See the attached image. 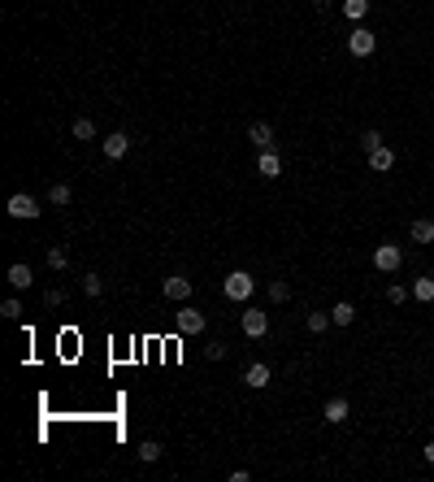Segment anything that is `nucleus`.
<instances>
[{
	"label": "nucleus",
	"mask_w": 434,
	"mask_h": 482,
	"mask_svg": "<svg viewBox=\"0 0 434 482\" xmlns=\"http://www.w3.org/2000/svg\"><path fill=\"white\" fill-rule=\"evenodd\" d=\"M387 300H391V304H404V300H408V287L391 283V287H387Z\"/></svg>",
	"instance_id": "cd10ccee"
},
{
	"label": "nucleus",
	"mask_w": 434,
	"mask_h": 482,
	"mask_svg": "<svg viewBox=\"0 0 434 482\" xmlns=\"http://www.w3.org/2000/svg\"><path fill=\"white\" fill-rule=\"evenodd\" d=\"M269 300H274V304H287V300H291V287L283 283V278H274V283H269Z\"/></svg>",
	"instance_id": "b1692460"
},
{
	"label": "nucleus",
	"mask_w": 434,
	"mask_h": 482,
	"mask_svg": "<svg viewBox=\"0 0 434 482\" xmlns=\"http://www.w3.org/2000/svg\"><path fill=\"white\" fill-rule=\"evenodd\" d=\"M70 200H74V191H70L65 183H53V187H48V205H57V209H65Z\"/></svg>",
	"instance_id": "f3484780"
},
{
	"label": "nucleus",
	"mask_w": 434,
	"mask_h": 482,
	"mask_svg": "<svg viewBox=\"0 0 434 482\" xmlns=\"http://www.w3.org/2000/svg\"><path fill=\"white\" fill-rule=\"evenodd\" d=\"M165 300L187 304V300H191V278H187V274H170V278H165Z\"/></svg>",
	"instance_id": "0eeeda50"
},
{
	"label": "nucleus",
	"mask_w": 434,
	"mask_h": 482,
	"mask_svg": "<svg viewBox=\"0 0 434 482\" xmlns=\"http://www.w3.org/2000/svg\"><path fill=\"white\" fill-rule=\"evenodd\" d=\"M209 357H213V361H222V357H226V343H222V339H213V343H209Z\"/></svg>",
	"instance_id": "c756f323"
},
{
	"label": "nucleus",
	"mask_w": 434,
	"mask_h": 482,
	"mask_svg": "<svg viewBox=\"0 0 434 482\" xmlns=\"http://www.w3.org/2000/svg\"><path fill=\"white\" fill-rule=\"evenodd\" d=\"M5 278H9V287H13V291H27V287L35 283V274H31V265H27V261H13Z\"/></svg>",
	"instance_id": "9d476101"
},
{
	"label": "nucleus",
	"mask_w": 434,
	"mask_h": 482,
	"mask_svg": "<svg viewBox=\"0 0 434 482\" xmlns=\"http://www.w3.org/2000/svg\"><path fill=\"white\" fill-rule=\"evenodd\" d=\"M365 157H369V170H378V174H387V170L395 165V152H391L387 144H378L374 152H365Z\"/></svg>",
	"instance_id": "ddd939ff"
},
{
	"label": "nucleus",
	"mask_w": 434,
	"mask_h": 482,
	"mask_svg": "<svg viewBox=\"0 0 434 482\" xmlns=\"http://www.w3.org/2000/svg\"><path fill=\"white\" fill-rule=\"evenodd\" d=\"M243 383H248L252 391H261V387H269V365H265V361H252V365L243 369Z\"/></svg>",
	"instance_id": "9b49d317"
},
{
	"label": "nucleus",
	"mask_w": 434,
	"mask_h": 482,
	"mask_svg": "<svg viewBox=\"0 0 434 482\" xmlns=\"http://www.w3.org/2000/svg\"><path fill=\"white\" fill-rule=\"evenodd\" d=\"M378 144H382V135H378V131H365V135H361V148H365V152H374Z\"/></svg>",
	"instance_id": "c85d7f7f"
},
{
	"label": "nucleus",
	"mask_w": 434,
	"mask_h": 482,
	"mask_svg": "<svg viewBox=\"0 0 434 482\" xmlns=\"http://www.w3.org/2000/svg\"><path fill=\"white\" fill-rule=\"evenodd\" d=\"M347 413H352V404H347L343 395H330V400H326V409H321V417H326L330 426H343Z\"/></svg>",
	"instance_id": "1a4fd4ad"
},
{
	"label": "nucleus",
	"mask_w": 434,
	"mask_h": 482,
	"mask_svg": "<svg viewBox=\"0 0 434 482\" xmlns=\"http://www.w3.org/2000/svg\"><path fill=\"white\" fill-rule=\"evenodd\" d=\"M174 322H178V335H204V326H209V317L200 309H191V304H183V309L174 313Z\"/></svg>",
	"instance_id": "7ed1b4c3"
},
{
	"label": "nucleus",
	"mask_w": 434,
	"mask_h": 482,
	"mask_svg": "<svg viewBox=\"0 0 434 482\" xmlns=\"http://www.w3.org/2000/svg\"><path fill=\"white\" fill-rule=\"evenodd\" d=\"M400 265H404L400 243H378V248H374V269H378V274H395Z\"/></svg>",
	"instance_id": "f03ea898"
},
{
	"label": "nucleus",
	"mask_w": 434,
	"mask_h": 482,
	"mask_svg": "<svg viewBox=\"0 0 434 482\" xmlns=\"http://www.w3.org/2000/svg\"><path fill=\"white\" fill-rule=\"evenodd\" d=\"M369 13V0H343V18H352V22H361Z\"/></svg>",
	"instance_id": "aec40b11"
},
{
	"label": "nucleus",
	"mask_w": 434,
	"mask_h": 482,
	"mask_svg": "<svg viewBox=\"0 0 434 482\" xmlns=\"http://www.w3.org/2000/svg\"><path fill=\"white\" fill-rule=\"evenodd\" d=\"M74 139H96V122L79 118V122H74Z\"/></svg>",
	"instance_id": "393cba45"
},
{
	"label": "nucleus",
	"mask_w": 434,
	"mask_h": 482,
	"mask_svg": "<svg viewBox=\"0 0 434 482\" xmlns=\"http://www.w3.org/2000/svg\"><path fill=\"white\" fill-rule=\"evenodd\" d=\"M304 326H309V335H321L326 326H335V322H330V313H309V317H304Z\"/></svg>",
	"instance_id": "4be33fe9"
},
{
	"label": "nucleus",
	"mask_w": 434,
	"mask_h": 482,
	"mask_svg": "<svg viewBox=\"0 0 434 482\" xmlns=\"http://www.w3.org/2000/svg\"><path fill=\"white\" fill-rule=\"evenodd\" d=\"M248 139L257 144L261 152H265V148H274V126H269V122H252V126H248Z\"/></svg>",
	"instance_id": "4468645a"
},
{
	"label": "nucleus",
	"mask_w": 434,
	"mask_h": 482,
	"mask_svg": "<svg viewBox=\"0 0 434 482\" xmlns=\"http://www.w3.org/2000/svg\"><path fill=\"white\" fill-rule=\"evenodd\" d=\"M408 239H413V243H434V222L430 217H417L413 226H408Z\"/></svg>",
	"instance_id": "2eb2a0df"
},
{
	"label": "nucleus",
	"mask_w": 434,
	"mask_h": 482,
	"mask_svg": "<svg viewBox=\"0 0 434 482\" xmlns=\"http://www.w3.org/2000/svg\"><path fill=\"white\" fill-rule=\"evenodd\" d=\"M252 291H257V278H252L248 269H231V274L222 278V296H226V300H235V304L252 300Z\"/></svg>",
	"instance_id": "f257e3e1"
},
{
	"label": "nucleus",
	"mask_w": 434,
	"mask_h": 482,
	"mask_svg": "<svg viewBox=\"0 0 434 482\" xmlns=\"http://www.w3.org/2000/svg\"><path fill=\"white\" fill-rule=\"evenodd\" d=\"M135 452H139V461H143V465H152V461H161V443H157V439H143V443H139Z\"/></svg>",
	"instance_id": "6ab92c4d"
},
{
	"label": "nucleus",
	"mask_w": 434,
	"mask_h": 482,
	"mask_svg": "<svg viewBox=\"0 0 434 482\" xmlns=\"http://www.w3.org/2000/svg\"><path fill=\"white\" fill-rule=\"evenodd\" d=\"M413 300H421V304L434 300V278H417V283H413Z\"/></svg>",
	"instance_id": "412c9836"
},
{
	"label": "nucleus",
	"mask_w": 434,
	"mask_h": 482,
	"mask_svg": "<svg viewBox=\"0 0 434 482\" xmlns=\"http://www.w3.org/2000/svg\"><path fill=\"white\" fill-rule=\"evenodd\" d=\"M426 461H430V465H434V443H426Z\"/></svg>",
	"instance_id": "7c9ffc66"
},
{
	"label": "nucleus",
	"mask_w": 434,
	"mask_h": 482,
	"mask_svg": "<svg viewBox=\"0 0 434 482\" xmlns=\"http://www.w3.org/2000/svg\"><path fill=\"white\" fill-rule=\"evenodd\" d=\"M48 269H57V274L70 269V252H65L61 243H57V248H48Z\"/></svg>",
	"instance_id": "a211bd4d"
},
{
	"label": "nucleus",
	"mask_w": 434,
	"mask_h": 482,
	"mask_svg": "<svg viewBox=\"0 0 434 482\" xmlns=\"http://www.w3.org/2000/svg\"><path fill=\"white\" fill-rule=\"evenodd\" d=\"M83 291H87V296H91V300H96V296H100V291H105V278H100V274H96V269H91V274H83Z\"/></svg>",
	"instance_id": "5701e85b"
},
{
	"label": "nucleus",
	"mask_w": 434,
	"mask_h": 482,
	"mask_svg": "<svg viewBox=\"0 0 434 482\" xmlns=\"http://www.w3.org/2000/svg\"><path fill=\"white\" fill-rule=\"evenodd\" d=\"M44 304H48V309H57V304H65V291L61 287H48L44 291Z\"/></svg>",
	"instance_id": "a878e982"
},
{
	"label": "nucleus",
	"mask_w": 434,
	"mask_h": 482,
	"mask_svg": "<svg viewBox=\"0 0 434 482\" xmlns=\"http://www.w3.org/2000/svg\"><path fill=\"white\" fill-rule=\"evenodd\" d=\"M257 174H265V179H278V174H283V157H278L274 148H265L261 157H257Z\"/></svg>",
	"instance_id": "f8f14e48"
},
{
	"label": "nucleus",
	"mask_w": 434,
	"mask_h": 482,
	"mask_svg": "<svg viewBox=\"0 0 434 482\" xmlns=\"http://www.w3.org/2000/svg\"><path fill=\"white\" fill-rule=\"evenodd\" d=\"M313 5H317V9H330V0H313Z\"/></svg>",
	"instance_id": "2f4dec72"
},
{
	"label": "nucleus",
	"mask_w": 434,
	"mask_h": 482,
	"mask_svg": "<svg viewBox=\"0 0 434 482\" xmlns=\"http://www.w3.org/2000/svg\"><path fill=\"white\" fill-rule=\"evenodd\" d=\"M100 148H105V157H109V161H122L126 152H131V135L113 131V135H105V139H100Z\"/></svg>",
	"instance_id": "6e6552de"
},
{
	"label": "nucleus",
	"mask_w": 434,
	"mask_h": 482,
	"mask_svg": "<svg viewBox=\"0 0 434 482\" xmlns=\"http://www.w3.org/2000/svg\"><path fill=\"white\" fill-rule=\"evenodd\" d=\"M330 322H335V326H352L356 322V304L352 300H339L335 309H330Z\"/></svg>",
	"instance_id": "dca6fc26"
},
{
	"label": "nucleus",
	"mask_w": 434,
	"mask_h": 482,
	"mask_svg": "<svg viewBox=\"0 0 434 482\" xmlns=\"http://www.w3.org/2000/svg\"><path fill=\"white\" fill-rule=\"evenodd\" d=\"M5 209H9V217H18V222H22V217L31 222V217H39V200L27 196V191H18V196H9V205H5Z\"/></svg>",
	"instance_id": "39448f33"
},
{
	"label": "nucleus",
	"mask_w": 434,
	"mask_h": 482,
	"mask_svg": "<svg viewBox=\"0 0 434 482\" xmlns=\"http://www.w3.org/2000/svg\"><path fill=\"white\" fill-rule=\"evenodd\" d=\"M243 335L248 339H265L269 335V313L265 309H248L243 313Z\"/></svg>",
	"instance_id": "423d86ee"
},
{
	"label": "nucleus",
	"mask_w": 434,
	"mask_h": 482,
	"mask_svg": "<svg viewBox=\"0 0 434 482\" xmlns=\"http://www.w3.org/2000/svg\"><path fill=\"white\" fill-rule=\"evenodd\" d=\"M374 48H378V35L369 27H352V35H347V53L352 57H374Z\"/></svg>",
	"instance_id": "20e7f679"
},
{
	"label": "nucleus",
	"mask_w": 434,
	"mask_h": 482,
	"mask_svg": "<svg viewBox=\"0 0 434 482\" xmlns=\"http://www.w3.org/2000/svg\"><path fill=\"white\" fill-rule=\"evenodd\" d=\"M0 313H5L9 322H18L22 317V300H5V304H0Z\"/></svg>",
	"instance_id": "bb28decb"
}]
</instances>
